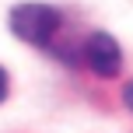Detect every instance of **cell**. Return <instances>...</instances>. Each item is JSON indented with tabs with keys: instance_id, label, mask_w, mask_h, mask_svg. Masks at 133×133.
Returning <instances> with one entry per match:
<instances>
[{
	"instance_id": "1",
	"label": "cell",
	"mask_w": 133,
	"mask_h": 133,
	"mask_svg": "<svg viewBox=\"0 0 133 133\" xmlns=\"http://www.w3.org/2000/svg\"><path fill=\"white\" fill-rule=\"evenodd\" d=\"M56 28H60V11L49 4L28 0V4L11 7V32L28 46H49Z\"/></svg>"
},
{
	"instance_id": "2",
	"label": "cell",
	"mask_w": 133,
	"mask_h": 133,
	"mask_svg": "<svg viewBox=\"0 0 133 133\" xmlns=\"http://www.w3.org/2000/svg\"><path fill=\"white\" fill-rule=\"evenodd\" d=\"M84 63L98 77H116L119 66H123V49H119V42L109 32H95L84 42Z\"/></svg>"
},
{
	"instance_id": "3",
	"label": "cell",
	"mask_w": 133,
	"mask_h": 133,
	"mask_svg": "<svg viewBox=\"0 0 133 133\" xmlns=\"http://www.w3.org/2000/svg\"><path fill=\"white\" fill-rule=\"evenodd\" d=\"M123 105H126L130 112H133V81H130L126 88H123Z\"/></svg>"
},
{
	"instance_id": "4",
	"label": "cell",
	"mask_w": 133,
	"mask_h": 133,
	"mask_svg": "<svg viewBox=\"0 0 133 133\" xmlns=\"http://www.w3.org/2000/svg\"><path fill=\"white\" fill-rule=\"evenodd\" d=\"M7 98V74H4V66H0V102Z\"/></svg>"
}]
</instances>
